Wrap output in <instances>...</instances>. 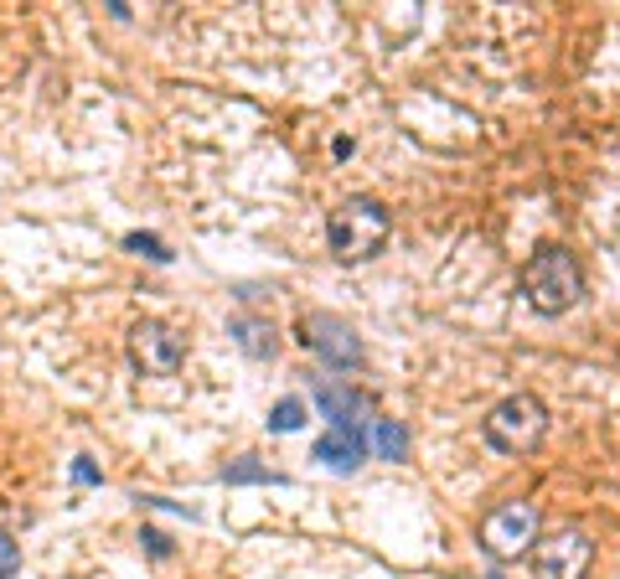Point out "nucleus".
Here are the masks:
<instances>
[{"label":"nucleus","mask_w":620,"mask_h":579,"mask_svg":"<svg viewBox=\"0 0 620 579\" xmlns=\"http://www.w3.org/2000/svg\"><path fill=\"white\" fill-rule=\"evenodd\" d=\"M522 295H527V306H533L538 316H564L574 311L579 300H584V269L569 249H538L533 259L522 264Z\"/></svg>","instance_id":"nucleus-1"},{"label":"nucleus","mask_w":620,"mask_h":579,"mask_svg":"<svg viewBox=\"0 0 620 579\" xmlns=\"http://www.w3.org/2000/svg\"><path fill=\"white\" fill-rule=\"evenodd\" d=\"M388 207L378 197H347L331 218H326V243L341 264H362L372 254H383L388 243Z\"/></svg>","instance_id":"nucleus-2"},{"label":"nucleus","mask_w":620,"mask_h":579,"mask_svg":"<svg viewBox=\"0 0 620 579\" xmlns=\"http://www.w3.org/2000/svg\"><path fill=\"white\" fill-rule=\"evenodd\" d=\"M548 435V404L538 393H507L486 419H481V440L502 455H522Z\"/></svg>","instance_id":"nucleus-3"},{"label":"nucleus","mask_w":620,"mask_h":579,"mask_svg":"<svg viewBox=\"0 0 620 579\" xmlns=\"http://www.w3.org/2000/svg\"><path fill=\"white\" fill-rule=\"evenodd\" d=\"M538 523H543L538 502H502L481 517L476 543L491 559H522V554H533V543H538Z\"/></svg>","instance_id":"nucleus-4"},{"label":"nucleus","mask_w":620,"mask_h":579,"mask_svg":"<svg viewBox=\"0 0 620 579\" xmlns=\"http://www.w3.org/2000/svg\"><path fill=\"white\" fill-rule=\"evenodd\" d=\"M300 347L316 352L326 368H357V362H362V337L352 331V321H341L331 311L300 316Z\"/></svg>","instance_id":"nucleus-5"},{"label":"nucleus","mask_w":620,"mask_h":579,"mask_svg":"<svg viewBox=\"0 0 620 579\" xmlns=\"http://www.w3.org/2000/svg\"><path fill=\"white\" fill-rule=\"evenodd\" d=\"M595 543L579 528H553L548 538L533 543V579H584Z\"/></svg>","instance_id":"nucleus-6"},{"label":"nucleus","mask_w":620,"mask_h":579,"mask_svg":"<svg viewBox=\"0 0 620 579\" xmlns=\"http://www.w3.org/2000/svg\"><path fill=\"white\" fill-rule=\"evenodd\" d=\"M130 357H135L140 373H150V378H171V373H181L186 347H181V337H176L166 321H140V326L130 331Z\"/></svg>","instance_id":"nucleus-7"},{"label":"nucleus","mask_w":620,"mask_h":579,"mask_svg":"<svg viewBox=\"0 0 620 579\" xmlns=\"http://www.w3.org/2000/svg\"><path fill=\"white\" fill-rule=\"evenodd\" d=\"M316 409H321V419L331 424V430H362V414H367V399L352 388V383H316Z\"/></svg>","instance_id":"nucleus-8"},{"label":"nucleus","mask_w":620,"mask_h":579,"mask_svg":"<svg viewBox=\"0 0 620 579\" xmlns=\"http://www.w3.org/2000/svg\"><path fill=\"white\" fill-rule=\"evenodd\" d=\"M316 461H326L331 471H357L362 455H367V435L362 430H326L316 445H310Z\"/></svg>","instance_id":"nucleus-9"},{"label":"nucleus","mask_w":620,"mask_h":579,"mask_svg":"<svg viewBox=\"0 0 620 579\" xmlns=\"http://www.w3.org/2000/svg\"><path fill=\"white\" fill-rule=\"evenodd\" d=\"M228 331L238 337V347H243L248 357H274V326H269L264 316H248V311H238V316L228 321Z\"/></svg>","instance_id":"nucleus-10"},{"label":"nucleus","mask_w":620,"mask_h":579,"mask_svg":"<svg viewBox=\"0 0 620 579\" xmlns=\"http://www.w3.org/2000/svg\"><path fill=\"white\" fill-rule=\"evenodd\" d=\"M372 450H378L383 461H403V455H409V430H403L398 419H378L372 424Z\"/></svg>","instance_id":"nucleus-11"},{"label":"nucleus","mask_w":620,"mask_h":579,"mask_svg":"<svg viewBox=\"0 0 620 579\" xmlns=\"http://www.w3.org/2000/svg\"><path fill=\"white\" fill-rule=\"evenodd\" d=\"M223 481H228V486H279L285 476L269 471V466H259L254 455H238L233 466H223Z\"/></svg>","instance_id":"nucleus-12"},{"label":"nucleus","mask_w":620,"mask_h":579,"mask_svg":"<svg viewBox=\"0 0 620 579\" xmlns=\"http://www.w3.org/2000/svg\"><path fill=\"white\" fill-rule=\"evenodd\" d=\"M305 404L300 399H279L274 409H269V435H295V430H305Z\"/></svg>","instance_id":"nucleus-13"},{"label":"nucleus","mask_w":620,"mask_h":579,"mask_svg":"<svg viewBox=\"0 0 620 579\" xmlns=\"http://www.w3.org/2000/svg\"><path fill=\"white\" fill-rule=\"evenodd\" d=\"M124 249H130V254H140V259H150V264H166V259H171L166 238H155V233H145V228L124 233Z\"/></svg>","instance_id":"nucleus-14"},{"label":"nucleus","mask_w":620,"mask_h":579,"mask_svg":"<svg viewBox=\"0 0 620 579\" xmlns=\"http://www.w3.org/2000/svg\"><path fill=\"white\" fill-rule=\"evenodd\" d=\"M21 569V543L11 533H0V579H11Z\"/></svg>","instance_id":"nucleus-15"},{"label":"nucleus","mask_w":620,"mask_h":579,"mask_svg":"<svg viewBox=\"0 0 620 579\" xmlns=\"http://www.w3.org/2000/svg\"><path fill=\"white\" fill-rule=\"evenodd\" d=\"M140 543H150V554H155V559H166V554H171V538H166V533H155V528H145Z\"/></svg>","instance_id":"nucleus-16"},{"label":"nucleus","mask_w":620,"mask_h":579,"mask_svg":"<svg viewBox=\"0 0 620 579\" xmlns=\"http://www.w3.org/2000/svg\"><path fill=\"white\" fill-rule=\"evenodd\" d=\"M73 476H78V481H99V471H93V466H88V455H78V466H73Z\"/></svg>","instance_id":"nucleus-17"}]
</instances>
